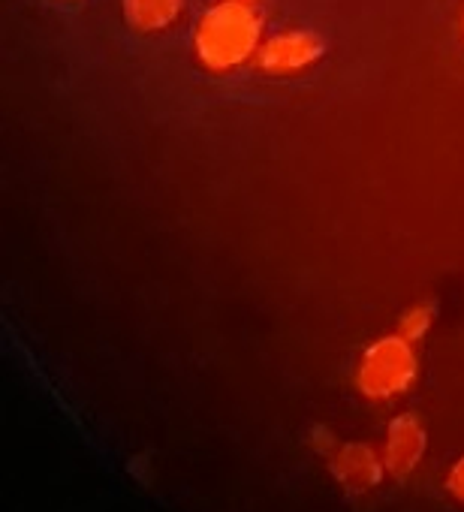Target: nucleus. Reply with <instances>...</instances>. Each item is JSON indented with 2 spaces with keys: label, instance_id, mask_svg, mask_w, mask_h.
I'll list each match as a JSON object with an SVG mask.
<instances>
[{
  "label": "nucleus",
  "instance_id": "1a4fd4ad",
  "mask_svg": "<svg viewBox=\"0 0 464 512\" xmlns=\"http://www.w3.org/2000/svg\"><path fill=\"white\" fill-rule=\"evenodd\" d=\"M461 28H464V22H461Z\"/></svg>",
  "mask_w": 464,
  "mask_h": 512
},
{
  "label": "nucleus",
  "instance_id": "f257e3e1",
  "mask_svg": "<svg viewBox=\"0 0 464 512\" xmlns=\"http://www.w3.org/2000/svg\"><path fill=\"white\" fill-rule=\"evenodd\" d=\"M266 22L251 0H217L211 4L193 31V52L199 64L217 76L257 61L263 46Z\"/></svg>",
  "mask_w": 464,
  "mask_h": 512
},
{
  "label": "nucleus",
  "instance_id": "6e6552de",
  "mask_svg": "<svg viewBox=\"0 0 464 512\" xmlns=\"http://www.w3.org/2000/svg\"><path fill=\"white\" fill-rule=\"evenodd\" d=\"M446 485H449V491H452L458 500H464V458L452 467V473H449V482H446Z\"/></svg>",
  "mask_w": 464,
  "mask_h": 512
},
{
  "label": "nucleus",
  "instance_id": "39448f33",
  "mask_svg": "<svg viewBox=\"0 0 464 512\" xmlns=\"http://www.w3.org/2000/svg\"><path fill=\"white\" fill-rule=\"evenodd\" d=\"M383 467L386 464H380L377 452L371 446H365V443L341 446V449H335V458H332L335 479L347 491H368L371 485H377Z\"/></svg>",
  "mask_w": 464,
  "mask_h": 512
},
{
  "label": "nucleus",
  "instance_id": "0eeeda50",
  "mask_svg": "<svg viewBox=\"0 0 464 512\" xmlns=\"http://www.w3.org/2000/svg\"><path fill=\"white\" fill-rule=\"evenodd\" d=\"M431 320H434V308L431 305H413L401 314V323H398V335H404L407 341H422L431 329Z\"/></svg>",
  "mask_w": 464,
  "mask_h": 512
},
{
  "label": "nucleus",
  "instance_id": "f03ea898",
  "mask_svg": "<svg viewBox=\"0 0 464 512\" xmlns=\"http://www.w3.org/2000/svg\"><path fill=\"white\" fill-rule=\"evenodd\" d=\"M419 371L413 341L404 335H386L377 338L359 359L356 368V386L368 398H392L413 386Z\"/></svg>",
  "mask_w": 464,
  "mask_h": 512
},
{
  "label": "nucleus",
  "instance_id": "20e7f679",
  "mask_svg": "<svg viewBox=\"0 0 464 512\" xmlns=\"http://www.w3.org/2000/svg\"><path fill=\"white\" fill-rule=\"evenodd\" d=\"M422 449H425V431L419 425L416 416L404 413L398 416L392 425H389V434H386V455H383V464L392 476H407L416 461L422 458Z\"/></svg>",
  "mask_w": 464,
  "mask_h": 512
},
{
  "label": "nucleus",
  "instance_id": "7ed1b4c3",
  "mask_svg": "<svg viewBox=\"0 0 464 512\" xmlns=\"http://www.w3.org/2000/svg\"><path fill=\"white\" fill-rule=\"evenodd\" d=\"M326 46L314 31H281L263 40L257 52V67L272 76H293L314 67L323 58Z\"/></svg>",
  "mask_w": 464,
  "mask_h": 512
},
{
  "label": "nucleus",
  "instance_id": "423d86ee",
  "mask_svg": "<svg viewBox=\"0 0 464 512\" xmlns=\"http://www.w3.org/2000/svg\"><path fill=\"white\" fill-rule=\"evenodd\" d=\"M187 0H121L124 19L139 34H160L178 22Z\"/></svg>",
  "mask_w": 464,
  "mask_h": 512
}]
</instances>
